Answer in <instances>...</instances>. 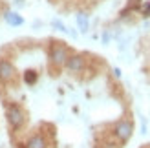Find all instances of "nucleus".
Returning <instances> with one entry per match:
<instances>
[{
    "label": "nucleus",
    "mask_w": 150,
    "mask_h": 148,
    "mask_svg": "<svg viewBox=\"0 0 150 148\" xmlns=\"http://www.w3.org/2000/svg\"><path fill=\"white\" fill-rule=\"evenodd\" d=\"M6 119L9 123V126L13 130H18L22 128V124L26 121V115H24V110H22L17 102H9L6 106Z\"/></svg>",
    "instance_id": "f257e3e1"
},
{
    "label": "nucleus",
    "mask_w": 150,
    "mask_h": 148,
    "mask_svg": "<svg viewBox=\"0 0 150 148\" xmlns=\"http://www.w3.org/2000/svg\"><path fill=\"white\" fill-rule=\"evenodd\" d=\"M68 57H70V51L62 42H55L53 46L50 48V62L53 64L55 68H62L66 64V61H68Z\"/></svg>",
    "instance_id": "f03ea898"
},
{
    "label": "nucleus",
    "mask_w": 150,
    "mask_h": 148,
    "mask_svg": "<svg viewBox=\"0 0 150 148\" xmlns=\"http://www.w3.org/2000/svg\"><path fill=\"white\" fill-rule=\"evenodd\" d=\"M132 134H134V124L128 119L119 121L115 126H114V135H115L117 141H121V143H126L132 137Z\"/></svg>",
    "instance_id": "7ed1b4c3"
},
{
    "label": "nucleus",
    "mask_w": 150,
    "mask_h": 148,
    "mask_svg": "<svg viewBox=\"0 0 150 148\" xmlns=\"http://www.w3.org/2000/svg\"><path fill=\"white\" fill-rule=\"evenodd\" d=\"M15 77H17L15 66L6 58H0V82H11Z\"/></svg>",
    "instance_id": "20e7f679"
},
{
    "label": "nucleus",
    "mask_w": 150,
    "mask_h": 148,
    "mask_svg": "<svg viewBox=\"0 0 150 148\" xmlns=\"http://www.w3.org/2000/svg\"><path fill=\"white\" fill-rule=\"evenodd\" d=\"M84 66H86V58L82 55H70L66 64H64V68L70 73H81L84 70Z\"/></svg>",
    "instance_id": "39448f33"
},
{
    "label": "nucleus",
    "mask_w": 150,
    "mask_h": 148,
    "mask_svg": "<svg viewBox=\"0 0 150 148\" xmlns=\"http://www.w3.org/2000/svg\"><path fill=\"white\" fill-rule=\"evenodd\" d=\"M26 148H48V141L42 134H35L28 139Z\"/></svg>",
    "instance_id": "423d86ee"
},
{
    "label": "nucleus",
    "mask_w": 150,
    "mask_h": 148,
    "mask_svg": "<svg viewBox=\"0 0 150 148\" xmlns=\"http://www.w3.org/2000/svg\"><path fill=\"white\" fill-rule=\"evenodd\" d=\"M4 20H6L9 26H13V27H17V26H22V24H24V18H22L18 13H15V11H7V13L4 15Z\"/></svg>",
    "instance_id": "0eeeda50"
},
{
    "label": "nucleus",
    "mask_w": 150,
    "mask_h": 148,
    "mask_svg": "<svg viewBox=\"0 0 150 148\" xmlns=\"http://www.w3.org/2000/svg\"><path fill=\"white\" fill-rule=\"evenodd\" d=\"M77 26L82 33H86L88 31V26H90V20H88V15L86 13H79L77 15Z\"/></svg>",
    "instance_id": "6e6552de"
},
{
    "label": "nucleus",
    "mask_w": 150,
    "mask_h": 148,
    "mask_svg": "<svg viewBox=\"0 0 150 148\" xmlns=\"http://www.w3.org/2000/svg\"><path fill=\"white\" fill-rule=\"evenodd\" d=\"M37 79H39V75H37L35 71H26V73H24V80H26L28 84H35Z\"/></svg>",
    "instance_id": "1a4fd4ad"
},
{
    "label": "nucleus",
    "mask_w": 150,
    "mask_h": 148,
    "mask_svg": "<svg viewBox=\"0 0 150 148\" xmlns=\"http://www.w3.org/2000/svg\"><path fill=\"white\" fill-rule=\"evenodd\" d=\"M143 17H150V2L145 6V9H143Z\"/></svg>",
    "instance_id": "9d476101"
},
{
    "label": "nucleus",
    "mask_w": 150,
    "mask_h": 148,
    "mask_svg": "<svg viewBox=\"0 0 150 148\" xmlns=\"http://www.w3.org/2000/svg\"><path fill=\"white\" fill-rule=\"evenodd\" d=\"M114 75H115V77H121V71H119V68L114 70Z\"/></svg>",
    "instance_id": "9b49d317"
},
{
    "label": "nucleus",
    "mask_w": 150,
    "mask_h": 148,
    "mask_svg": "<svg viewBox=\"0 0 150 148\" xmlns=\"http://www.w3.org/2000/svg\"><path fill=\"white\" fill-rule=\"evenodd\" d=\"M148 68H150V58H148Z\"/></svg>",
    "instance_id": "f8f14e48"
},
{
    "label": "nucleus",
    "mask_w": 150,
    "mask_h": 148,
    "mask_svg": "<svg viewBox=\"0 0 150 148\" xmlns=\"http://www.w3.org/2000/svg\"><path fill=\"white\" fill-rule=\"evenodd\" d=\"M148 51H150V44H148Z\"/></svg>",
    "instance_id": "ddd939ff"
},
{
    "label": "nucleus",
    "mask_w": 150,
    "mask_h": 148,
    "mask_svg": "<svg viewBox=\"0 0 150 148\" xmlns=\"http://www.w3.org/2000/svg\"><path fill=\"white\" fill-rule=\"evenodd\" d=\"M20 2H22V0H20Z\"/></svg>",
    "instance_id": "4468645a"
}]
</instances>
